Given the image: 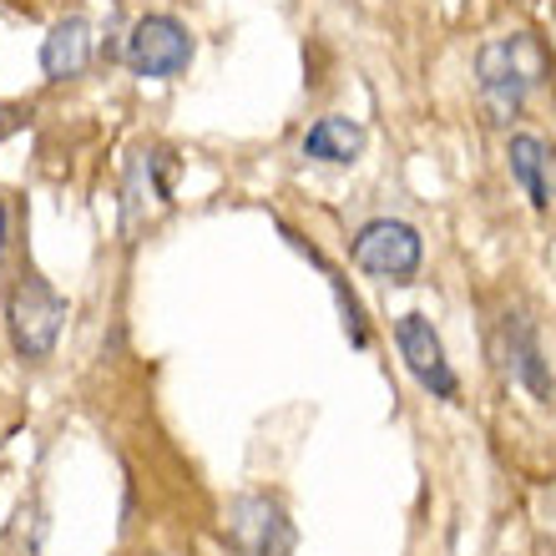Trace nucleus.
<instances>
[{
  "label": "nucleus",
  "mask_w": 556,
  "mask_h": 556,
  "mask_svg": "<svg viewBox=\"0 0 556 556\" xmlns=\"http://www.w3.org/2000/svg\"><path fill=\"white\" fill-rule=\"evenodd\" d=\"M501 334H506V369H511V380H521L542 405H552L556 380H552V369H546V359H542L536 329H531L521 314H506V329H501Z\"/></svg>",
  "instance_id": "9d476101"
},
{
  "label": "nucleus",
  "mask_w": 556,
  "mask_h": 556,
  "mask_svg": "<svg viewBox=\"0 0 556 556\" xmlns=\"http://www.w3.org/2000/svg\"><path fill=\"white\" fill-rule=\"evenodd\" d=\"M546 76H552V56H546L542 36H531V30L496 36L476 51V91H481L491 122H511Z\"/></svg>",
  "instance_id": "f257e3e1"
},
{
  "label": "nucleus",
  "mask_w": 556,
  "mask_h": 556,
  "mask_svg": "<svg viewBox=\"0 0 556 556\" xmlns=\"http://www.w3.org/2000/svg\"><path fill=\"white\" fill-rule=\"evenodd\" d=\"M192 30L177 15H142L127 30V66L142 81H173L192 66Z\"/></svg>",
  "instance_id": "39448f33"
},
{
  "label": "nucleus",
  "mask_w": 556,
  "mask_h": 556,
  "mask_svg": "<svg viewBox=\"0 0 556 556\" xmlns=\"http://www.w3.org/2000/svg\"><path fill=\"white\" fill-rule=\"evenodd\" d=\"M350 258L359 274L384 278V283H410L425 264V243L410 223L400 218H369L350 243Z\"/></svg>",
  "instance_id": "7ed1b4c3"
},
{
  "label": "nucleus",
  "mask_w": 556,
  "mask_h": 556,
  "mask_svg": "<svg viewBox=\"0 0 556 556\" xmlns=\"http://www.w3.org/2000/svg\"><path fill=\"white\" fill-rule=\"evenodd\" d=\"M5 233H11V223H5V203H0V253H5Z\"/></svg>",
  "instance_id": "f8f14e48"
},
{
  "label": "nucleus",
  "mask_w": 556,
  "mask_h": 556,
  "mask_svg": "<svg viewBox=\"0 0 556 556\" xmlns=\"http://www.w3.org/2000/svg\"><path fill=\"white\" fill-rule=\"evenodd\" d=\"M506 162H511L516 188L531 198V207L546 213V207L556 203V152L542 142V137L516 132L511 142H506Z\"/></svg>",
  "instance_id": "6e6552de"
},
{
  "label": "nucleus",
  "mask_w": 556,
  "mask_h": 556,
  "mask_svg": "<svg viewBox=\"0 0 556 556\" xmlns=\"http://www.w3.org/2000/svg\"><path fill=\"white\" fill-rule=\"evenodd\" d=\"M173 203V167H167V152H132V167H127V198H122V213H127V233H137L147 218V207H167Z\"/></svg>",
  "instance_id": "0eeeda50"
},
{
  "label": "nucleus",
  "mask_w": 556,
  "mask_h": 556,
  "mask_svg": "<svg viewBox=\"0 0 556 556\" xmlns=\"http://www.w3.org/2000/svg\"><path fill=\"white\" fill-rule=\"evenodd\" d=\"M61 324H66V299H61L46 278L21 274L11 299H5V334L21 359H46L56 350Z\"/></svg>",
  "instance_id": "f03ea898"
},
{
  "label": "nucleus",
  "mask_w": 556,
  "mask_h": 556,
  "mask_svg": "<svg viewBox=\"0 0 556 556\" xmlns=\"http://www.w3.org/2000/svg\"><path fill=\"white\" fill-rule=\"evenodd\" d=\"M365 127L350 117H319L314 127L304 132V157L314 162H329V167H350V162H359V152H365Z\"/></svg>",
  "instance_id": "9b49d317"
},
{
  "label": "nucleus",
  "mask_w": 556,
  "mask_h": 556,
  "mask_svg": "<svg viewBox=\"0 0 556 556\" xmlns=\"http://www.w3.org/2000/svg\"><path fill=\"white\" fill-rule=\"evenodd\" d=\"M91 21L87 15H66V21H56V26L46 30L41 41V72L46 81H72V76H81L91 66Z\"/></svg>",
  "instance_id": "1a4fd4ad"
},
{
  "label": "nucleus",
  "mask_w": 556,
  "mask_h": 556,
  "mask_svg": "<svg viewBox=\"0 0 556 556\" xmlns=\"http://www.w3.org/2000/svg\"><path fill=\"white\" fill-rule=\"evenodd\" d=\"M223 542L233 556H293V521L274 496H233L223 511Z\"/></svg>",
  "instance_id": "20e7f679"
},
{
  "label": "nucleus",
  "mask_w": 556,
  "mask_h": 556,
  "mask_svg": "<svg viewBox=\"0 0 556 556\" xmlns=\"http://www.w3.org/2000/svg\"><path fill=\"white\" fill-rule=\"evenodd\" d=\"M395 350H400V359H405V369L415 375L420 390H430L435 400H460V380H455L451 359H445V344H440L435 324L425 319V314H400Z\"/></svg>",
  "instance_id": "423d86ee"
}]
</instances>
